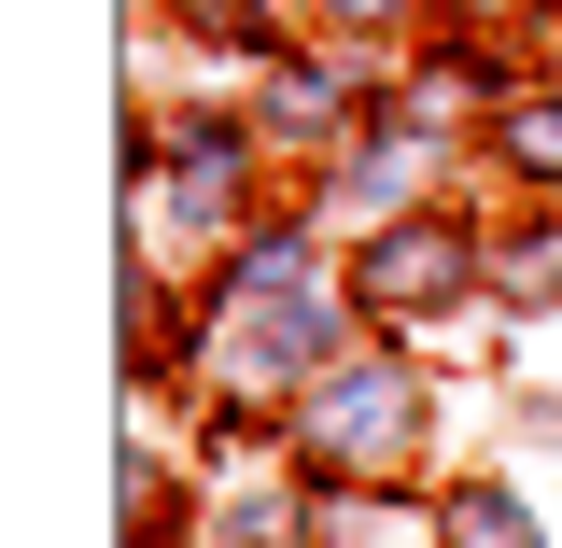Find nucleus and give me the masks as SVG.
I'll use <instances>...</instances> for the list:
<instances>
[]
</instances>
